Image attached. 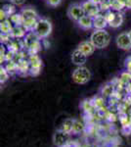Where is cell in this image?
Returning a JSON list of instances; mask_svg holds the SVG:
<instances>
[{"instance_id": "cell-1", "label": "cell", "mask_w": 131, "mask_h": 147, "mask_svg": "<svg viewBox=\"0 0 131 147\" xmlns=\"http://www.w3.org/2000/svg\"><path fill=\"white\" fill-rule=\"evenodd\" d=\"M90 41L96 49H104L111 42V35L106 30H95L90 35Z\"/></svg>"}, {"instance_id": "cell-2", "label": "cell", "mask_w": 131, "mask_h": 147, "mask_svg": "<svg viewBox=\"0 0 131 147\" xmlns=\"http://www.w3.org/2000/svg\"><path fill=\"white\" fill-rule=\"evenodd\" d=\"M52 30H53V27H52V24L48 19L39 18L33 32L38 36L39 39H44L51 34Z\"/></svg>"}, {"instance_id": "cell-3", "label": "cell", "mask_w": 131, "mask_h": 147, "mask_svg": "<svg viewBox=\"0 0 131 147\" xmlns=\"http://www.w3.org/2000/svg\"><path fill=\"white\" fill-rule=\"evenodd\" d=\"M73 80L77 84H86L91 80V73L88 68L84 66H79L73 72L71 75Z\"/></svg>"}, {"instance_id": "cell-4", "label": "cell", "mask_w": 131, "mask_h": 147, "mask_svg": "<svg viewBox=\"0 0 131 147\" xmlns=\"http://www.w3.org/2000/svg\"><path fill=\"white\" fill-rule=\"evenodd\" d=\"M28 62H30V74L33 77L38 76L42 67V61L38 56V54L28 56Z\"/></svg>"}, {"instance_id": "cell-5", "label": "cell", "mask_w": 131, "mask_h": 147, "mask_svg": "<svg viewBox=\"0 0 131 147\" xmlns=\"http://www.w3.org/2000/svg\"><path fill=\"white\" fill-rule=\"evenodd\" d=\"M84 11H83V8L81 6V3H73L71 4L70 7L68 8V16L71 20L75 21L77 22L82 16H84Z\"/></svg>"}, {"instance_id": "cell-6", "label": "cell", "mask_w": 131, "mask_h": 147, "mask_svg": "<svg viewBox=\"0 0 131 147\" xmlns=\"http://www.w3.org/2000/svg\"><path fill=\"white\" fill-rule=\"evenodd\" d=\"M116 46L122 50H130L131 49V40L128 35V32H121L116 36Z\"/></svg>"}, {"instance_id": "cell-7", "label": "cell", "mask_w": 131, "mask_h": 147, "mask_svg": "<svg viewBox=\"0 0 131 147\" xmlns=\"http://www.w3.org/2000/svg\"><path fill=\"white\" fill-rule=\"evenodd\" d=\"M81 6L83 8V11H84L85 15L90 16V17H92V18L96 17L97 15H99L100 13H102V12L100 11L99 5H96V4L92 3V2H90L89 0H86V1L82 2Z\"/></svg>"}, {"instance_id": "cell-8", "label": "cell", "mask_w": 131, "mask_h": 147, "mask_svg": "<svg viewBox=\"0 0 131 147\" xmlns=\"http://www.w3.org/2000/svg\"><path fill=\"white\" fill-rule=\"evenodd\" d=\"M87 56L83 53L82 51H80L79 49L77 48L73 51L71 53V62L75 65H77V67L79 66H84V64L86 63Z\"/></svg>"}, {"instance_id": "cell-9", "label": "cell", "mask_w": 131, "mask_h": 147, "mask_svg": "<svg viewBox=\"0 0 131 147\" xmlns=\"http://www.w3.org/2000/svg\"><path fill=\"white\" fill-rule=\"evenodd\" d=\"M21 15L23 17V22L27 20H38L39 16L37 12L32 7H27V8H23L21 10Z\"/></svg>"}, {"instance_id": "cell-10", "label": "cell", "mask_w": 131, "mask_h": 147, "mask_svg": "<svg viewBox=\"0 0 131 147\" xmlns=\"http://www.w3.org/2000/svg\"><path fill=\"white\" fill-rule=\"evenodd\" d=\"M78 49H79L80 51H82L83 53L85 54L87 57L92 55L93 53H94L95 49H96V47L93 45V43L89 40H83V41L80 42L79 44H78Z\"/></svg>"}, {"instance_id": "cell-11", "label": "cell", "mask_w": 131, "mask_h": 147, "mask_svg": "<svg viewBox=\"0 0 131 147\" xmlns=\"http://www.w3.org/2000/svg\"><path fill=\"white\" fill-rule=\"evenodd\" d=\"M108 26L109 24L104 17V13H100L93 18V28L95 30H105Z\"/></svg>"}, {"instance_id": "cell-12", "label": "cell", "mask_w": 131, "mask_h": 147, "mask_svg": "<svg viewBox=\"0 0 131 147\" xmlns=\"http://www.w3.org/2000/svg\"><path fill=\"white\" fill-rule=\"evenodd\" d=\"M77 25L82 30H90L93 28V18L90 16L84 15L77 21Z\"/></svg>"}, {"instance_id": "cell-13", "label": "cell", "mask_w": 131, "mask_h": 147, "mask_svg": "<svg viewBox=\"0 0 131 147\" xmlns=\"http://www.w3.org/2000/svg\"><path fill=\"white\" fill-rule=\"evenodd\" d=\"M28 32L23 26H17V27H14L13 32H11V36L14 39H24Z\"/></svg>"}, {"instance_id": "cell-14", "label": "cell", "mask_w": 131, "mask_h": 147, "mask_svg": "<svg viewBox=\"0 0 131 147\" xmlns=\"http://www.w3.org/2000/svg\"><path fill=\"white\" fill-rule=\"evenodd\" d=\"M42 42H40V39H37L35 41L32 42L30 45L28 46V55H35L38 54V52L41 50L42 48Z\"/></svg>"}, {"instance_id": "cell-15", "label": "cell", "mask_w": 131, "mask_h": 147, "mask_svg": "<svg viewBox=\"0 0 131 147\" xmlns=\"http://www.w3.org/2000/svg\"><path fill=\"white\" fill-rule=\"evenodd\" d=\"M68 134L67 132L64 131L63 129L61 131L56 132L54 136V140H55V144L58 146H63L64 144H66L67 139H68Z\"/></svg>"}, {"instance_id": "cell-16", "label": "cell", "mask_w": 131, "mask_h": 147, "mask_svg": "<svg viewBox=\"0 0 131 147\" xmlns=\"http://www.w3.org/2000/svg\"><path fill=\"white\" fill-rule=\"evenodd\" d=\"M14 25L11 23V21L9 19L3 21V22H0V32L1 34H11V32H13Z\"/></svg>"}, {"instance_id": "cell-17", "label": "cell", "mask_w": 131, "mask_h": 147, "mask_svg": "<svg viewBox=\"0 0 131 147\" xmlns=\"http://www.w3.org/2000/svg\"><path fill=\"white\" fill-rule=\"evenodd\" d=\"M18 63V74L21 76H26L28 73H30V62L28 60L23 59V60L19 61Z\"/></svg>"}, {"instance_id": "cell-18", "label": "cell", "mask_w": 131, "mask_h": 147, "mask_svg": "<svg viewBox=\"0 0 131 147\" xmlns=\"http://www.w3.org/2000/svg\"><path fill=\"white\" fill-rule=\"evenodd\" d=\"M124 21V17H123V14L121 12H116V17L113 20V22L109 25V27L113 28H118L121 27V25L123 24Z\"/></svg>"}, {"instance_id": "cell-19", "label": "cell", "mask_w": 131, "mask_h": 147, "mask_svg": "<svg viewBox=\"0 0 131 147\" xmlns=\"http://www.w3.org/2000/svg\"><path fill=\"white\" fill-rule=\"evenodd\" d=\"M124 8H125L124 0H112L111 10L115 12H121Z\"/></svg>"}, {"instance_id": "cell-20", "label": "cell", "mask_w": 131, "mask_h": 147, "mask_svg": "<svg viewBox=\"0 0 131 147\" xmlns=\"http://www.w3.org/2000/svg\"><path fill=\"white\" fill-rule=\"evenodd\" d=\"M9 20L11 21V23L14 25V27L17 26H23V17L21 15V13H15L12 16L9 17Z\"/></svg>"}, {"instance_id": "cell-21", "label": "cell", "mask_w": 131, "mask_h": 147, "mask_svg": "<svg viewBox=\"0 0 131 147\" xmlns=\"http://www.w3.org/2000/svg\"><path fill=\"white\" fill-rule=\"evenodd\" d=\"M5 68L10 75H14V74L18 73V63L14 60L7 62V64L5 65Z\"/></svg>"}, {"instance_id": "cell-22", "label": "cell", "mask_w": 131, "mask_h": 147, "mask_svg": "<svg viewBox=\"0 0 131 147\" xmlns=\"http://www.w3.org/2000/svg\"><path fill=\"white\" fill-rule=\"evenodd\" d=\"M2 9H3V11L7 14L8 17H10V16H12L13 14L17 13L16 12V5H14L13 3L5 4V5L2 7Z\"/></svg>"}, {"instance_id": "cell-23", "label": "cell", "mask_w": 131, "mask_h": 147, "mask_svg": "<svg viewBox=\"0 0 131 147\" xmlns=\"http://www.w3.org/2000/svg\"><path fill=\"white\" fill-rule=\"evenodd\" d=\"M9 75H10V74L8 73V71L6 70V68L3 67V66H1V68H0V82H1V84H4L5 82H7L9 79Z\"/></svg>"}, {"instance_id": "cell-24", "label": "cell", "mask_w": 131, "mask_h": 147, "mask_svg": "<svg viewBox=\"0 0 131 147\" xmlns=\"http://www.w3.org/2000/svg\"><path fill=\"white\" fill-rule=\"evenodd\" d=\"M73 123H75V121L73 120H67L65 123H64V127H63V130L67 134H70L71 131H73Z\"/></svg>"}, {"instance_id": "cell-25", "label": "cell", "mask_w": 131, "mask_h": 147, "mask_svg": "<svg viewBox=\"0 0 131 147\" xmlns=\"http://www.w3.org/2000/svg\"><path fill=\"white\" fill-rule=\"evenodd\" d=\"M114 93V86L111 84L109 85H105L102 88V94L104 96H112Z\"/></svg>"}, {"instance_id": "cell-26", "label": "cell", "mask_w": 131, "mask_h": 147, "mask_svg": "<svg viewBox=\"0 0 131 147\" xmlns=\"http://www.w3.org/2000/svg\"><path fill=\"white\" fill-rule=\"evenodd\" d=\"M104 17L105 19L107 20V22H108V24L110 25L112 22H113V20L115 19L116 17V12L113 11V10H109L107 12H105L104 13Z\"/></svg>"}, {"instance_id": "cell-27", "label": "cell", "mask_w": 131, "mask_h": 147, "mask_svg": "<svg viewBox=\"0 0 131 147\" xmlns=\"http://www.w3.org/2000/svg\"><path fill=\"white\" fill-rule=\"evenodd\" d=\"M81 129H82V124H81V123L78 122V121H75V123H73V132L77 134V132H79Z\"/></svg>"}, {"instance_id": "cell-28", "label": "cell", "mask_w": 131, "mask_h": 147, "mask_svg": "<svg viewBox=\"0 0 131 147\" xmlns=\"http://www.w3.org/2000/svg\"><path fill=\"white\" fill-rule=\"evenodd\" d=\"M47 1V4L51 7H57L61 4L62 0H46Z\"/></svg>"}, {"instance_id": "cell-29", "label": "cell", "mask_w": 131, "mask_h": 147, "mask_svg": "<svg viewBox=\"0 0 131 147\" xmlns=\"http://www.w3.org/2000/svg\"><path fill=\"white\" fill-rule=\"evenodd\" d=\"M125 68H126V70L128 71V72H130L131 73V56L128 57L127 59L125 60Z\"/></svg>"}, {"instance_id": "cell-30", "label": "cell", "mask_w": 131, "mask_h": 147, "mask_svg": "<svg viewBox=\"0 0 131 147\" xmlns=\"http://www.w3.org/2000/svg\"><path fill=\"white\" fill-rule=\"evenodd\" d=\"M10 2H11V3H13L14 5H16V6H22V5L25 4L26 0H10Z\"/></svg>"}, {"instance_id": "cell-31", "label": "cell", "mask_w": 131, "mask_h": 147, "mask_svg": "<svg viewBox=\"0 0 131 147\" xmlns=\"http://www.w3.org/2000/svg\"><path fill=\"white\" fill-rule=\"evenodd\" d=\"M42 46L45 47V48H48V47L50 46V43H49L48 41H47V39H46V38L42 39Z\"/></svg>"}, {"instance_id": "cell-32", "label": "cell", "mask_w": 131, "mask_h": 147, "mask_svg": "<svg viewBox=\"0 0 131 147\" xmlns=\"http://www.w3.org/2000/svg\"><path fill=\"white\" fill-rule=\"evenodd\" d=\"M125 2V8L131 10V0H124Z\"/></svg>"}, {"instance_id": "cell-33", "label": "cell", "mask_w": 131, "mask_h": 147, "mask_svg": "<svg viewBox=\"0 0 131 147\" xmlns=\"http://www.w3.org/2000/svg\"><path fill=\"white\" fill-rule=\"evenodd\" d=\"M89 1L92 2V3H94V4H96V5H100L103 0H89Z\"/></svg>"}, {"instance_id": "cell-34", "label": "cell", "mask_w": 131, "mask_h": 147, "mask_svg": "<svg viewBox=\"0 0 131 147\" xmlns=\"http://www.w3.org/2000/svg\"><path fill=\"white\" fill-rule=\"evenodd\" d=\"M128 35H129V37H130V40H131V30L128 32Z\"/></svg>"}]
</instances>
